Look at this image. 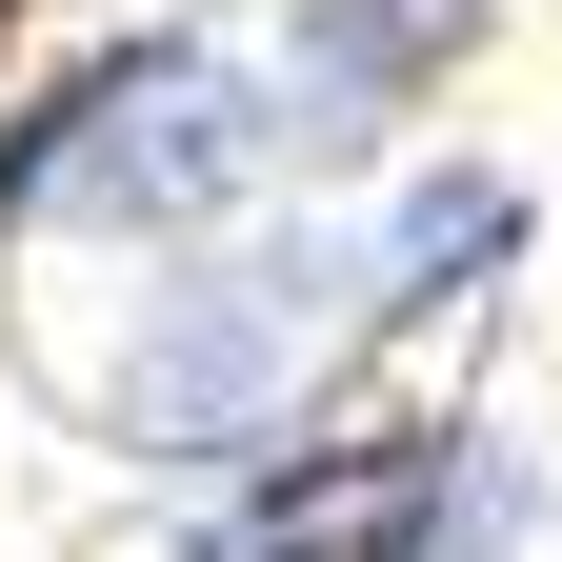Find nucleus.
<instances>
[{
    "instance_id": "obj_4",
    "label": "nucleus",
    "mask_w": 562,
    "mask_h": 562,
    "mask_svg": "<svg viewBox=\"0 0 562 562\" xmlns=\"http://www.w3.org/2000/svg\"><path fill=\"white\" fill-rule=\"evenodd\" d=\"M362 261H382V341L503 302V261H522V161H402V181L362 201Z\"/></svg>"
},
{
    "instance_id": "obj_3",
    "label": "nucleus",
    "mask_w": 562,
    "mask_h": 562,
    "mask_svg": "<svg viewBox=\"0 0 562 562\" xmlns=\"http://www.w3.org/2000/svg\"><path fill=\"white\" fill-rule=\"evenodd\" d=\"M241 21L281 41V81L322 101V140H341V161L382 181V161H402V121L482 81V41H503V0H241Z\"/></svg>"
},
{
    "instance_id": "obj_1",
    "label": "nucleus",
    "mask_w": 562,
    "mask_h": 562,
    "mask_svg": "<svg viewBox=\"0 0 562 562\" xmlns=\"http://www.w3.org/2000/svg\"><path fill=\"white\" fill-rule=\"evenodd\" d=\"M362 161L322 140V101L281 81L261 21H121L81 60H41L0 101V241H222L261 201H341Z\"/></svg>"
},
{
    "instance_id": "obj_2",
    "label": "nucleus",
    "mask_w": 562,
    "mask_h": 562,
    "mask_svg": "<svg viewBox=\"0 0 562 562\" xmlns=\"http://www.w3.org/2000/svg\"><path fill=\"white\" fill-rule=\"evenodd\" d=\"M382 362V261H362V201H261L222 241H161V281L121 302L101 341V442L140 482H241L281 442H322V402Z\"/></svg>"
}]
</instances>
